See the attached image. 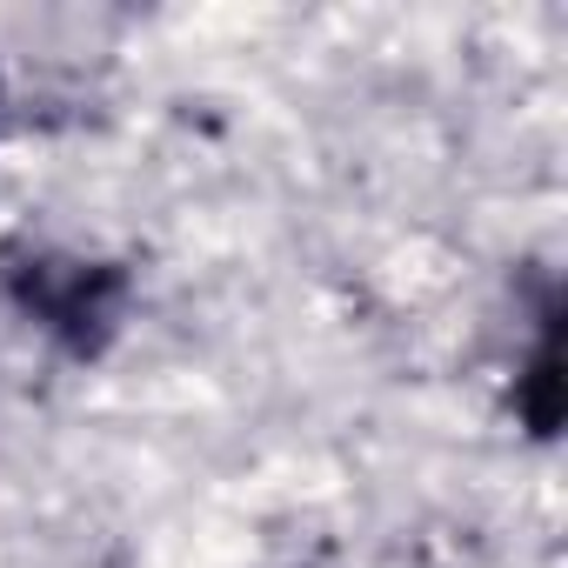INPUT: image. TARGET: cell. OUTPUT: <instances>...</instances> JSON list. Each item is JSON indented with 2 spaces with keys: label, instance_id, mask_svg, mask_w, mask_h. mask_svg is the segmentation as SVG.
<instances>
[{
  "label": "cell",
  "instance_id": "obj_1",
  "mask_svg": "<svg viewBox=\"0 0 568 568\" xmlns=\"http://www.w3.org/2000/svg\"><path fill=\"white\" fill-rule=\"evenodd\" d=\"M8 288L21 302V315H34L54 342H68L74 355H94L128 308V274L101 267V261H74V254H21L8 267Z\"/></svg>",
  "mask_w": 568,
  "mask_h": 568
}]
</instances>
